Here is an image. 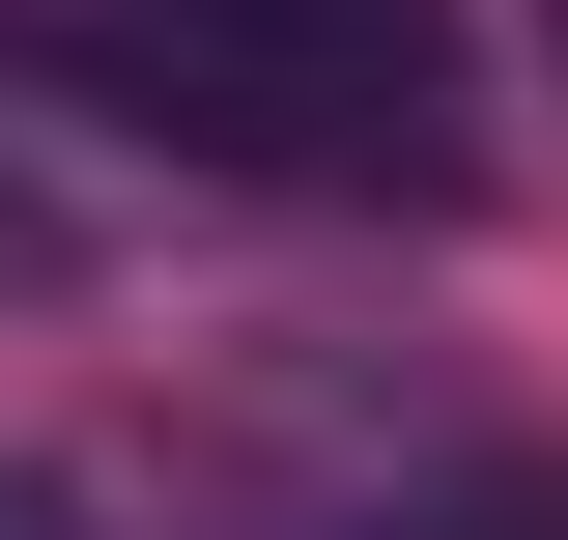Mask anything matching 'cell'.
<instances>
[{"label": "cell", "instance_id": "6da1fadb", "mask_svg": "<svg viewBox=\"0 0 568 540\" xmlns=\"http://www.w3.org/2000/svg\"><path fill=\"white\" fill-rule=\"evenodd\" d=\"M0 58L85 114L284 171V200H455V0H0Z\"/></svg>", "mask_w": 568, "mask_h": 540}, {"label": "cell", "instance_id": "7a4b0ae2", "mask_svg": "<svg viewBox=\"0 0 568 540\" xmlns=\"http://www.w3.org/2000/svg\"><path fill=\"white\" fill-rule=\"evenodd\" d=\"M0 540H85V512H58V483H29V456H0Z\"/></svg>", "mask_w": 568, "mask_h": 540}, {"label": "cell", "instance_id": "3957f363", "mask_svg": "<svg viewBox=\"0 0 568 540\" xmlns=\"http://www.w3.org/2000/svg\"><path fill=\"white\" fill-rule=\"evenodd\" d=\"M540 58H568V0H540Z\"/></svg>", "mask_w": 568, "mask_h": 540}]
</instances>
